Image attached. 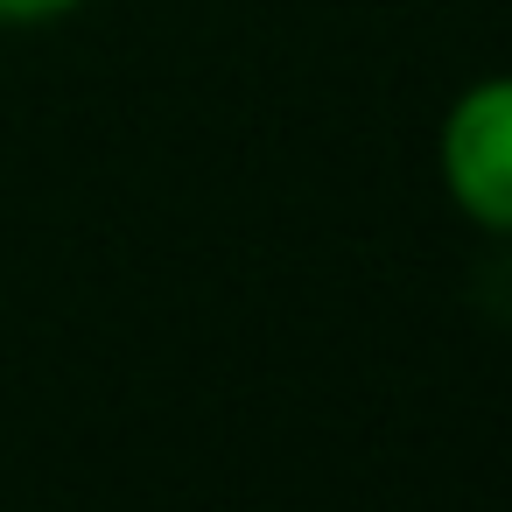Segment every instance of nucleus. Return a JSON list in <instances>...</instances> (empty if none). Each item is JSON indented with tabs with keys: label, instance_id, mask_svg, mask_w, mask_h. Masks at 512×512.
Masks as SVG:
<instances>
[{
	"label": "nucleus",
	"instance_id": "2",
	"mask_svg": "<svg viewBox=\"0 0 512 512\" xmlns=\"http://www.w3.org/2000/svg\"><path fill=\"white\" fill-rule=\"evenodd\" d=\"M85 0H0V29H43V22H64Z\"/></svg>",
	"mask_w": 512,
	"mask_h": 512
},
{
	"label": "nucleus",
	"instance_id": "1",
	"mask_svg": "<svg viewBox=\"0 0 512 512\" xmlns=\"http://www.w3.org/2000/svg\"><path fill=\"white\" fill-rule=\"evenodd\" d=\"M435 162H442L449 204L470 225L512 239V71L505 78H477L449 106L442 141H435Z\"/></svg>",
	"mask_w": 512,
	"mask_h": 512
}]
</instances>
